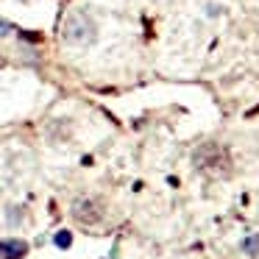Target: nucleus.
I'll return each mask as SVG.
<instances>
[{
	"mask_svg": "<svg viewBox=\"0 0 259 259\" xmlns=\"http://www.w3.org/2000/svg\"><path fill=\"white\" fill-rule=\"evenodd\" d=\"M192 167L212 179H229L231 176V156L218 142H201L192 151Z\"/></svg>",
	"mask_w": 259,
	"mask_h": 259,
	"instance_id": "1",
	"label": "nucleus"
},
{
	"mask_svg": "<svg viewBox=\"0 0 259 259\" xmlns=\"http://www.w3.org/2000/svg\"><path fill=\"white\" fill-rule=\"evenodd\" d=\"M62 36H64V42H67V45L87 48V45H92V42H95L98 28H95V23H92L90 14H84V12H73L67 20H64Z\"/></svg>",
	"mask_w": 259,
	"mask_h": 259,
	"instance_id": "2",
	"label": "nucleus"
},
{
	"mask_svg": "<svg viewBox=\"0 0 259 259\" xmlns=\"http://www.w3.org/2000/svg\"><path fill=\"white\" fill-rule=\"evenodd\" d=\"M70 214H73V220L81 226H98L103 220V214H106V209H103V203L98 201V198H78V201L70 206Z\"/></svg>",
	"mask_w": 259,
	"mask_h": 259,
	"instance_id": "3",
	"label": "nucleus"
},
{
	"mask_svg": "<svg viewBox=\"0 0 259 259\" xmlns=\"http://www.w3.org/2000/svg\"><path fill=\"white\" fill-rule=\"evenodd\" d=\"M28 253L25 240H0V259H23Z\"/></svg>",
	"mask_w": 259,
	"mask_h": 259,
	"instance_id": "4",
	"label": "nucleus"
},
{
	"mask_svg": "<svg viewBox=\"0 0 259 259\" xmlns=\"http://www.w3.org/2000/svg\"><path fill=\"white\" fill-rule=\"evenodd\" d=\"M242 248H245L248 256H259V237H248L245 245H242Z\"/></svg>",
	"mask_w": 259,
	"mask_h": 259,
	"instance_id": "5",
	"label": "nucleus"
},
{
	"mask_svg": "<svg viewBox=\"0 0 259 259\" xmlns=\"http://www.w3.org/2000/svg\"><path fill=\"white\" fill-rule=\"evenodd\" d=\"M70 242H73V234H70V231H59L56 234V245L59 248H70Z\"/></svg>",
	"mask_w": 259,
	"mask_h": 259,
	"instance_id": "6",
	"label": "nucleus"
},
{
	"mask_svg": "<svg viewBox=\"0 0 259 259\" xmlns=\"http://www.w3.org/2000/svg\"><path fill=\"white\" fill-rule=\"evenodd\" d=\"M6 34H12V25H9L6 20H0V39H3Z\"/></svg>",
	"mask_w": 259,
	"mask_h": 259,
	"instance_id": "7",
	"label": "nucleus"
},
{
	"mask_svg": "<svg viewBox=\"0 0 259 259\" xmlns=\"http://www.w3.org/2000/svg\"><path fill=\"white\" fill-rule=\"evenodd\" d=\"M9 223H20V209H9Z\"/></svg>",
	"mask_w": 259,
	"mask_h": 259,
	"instance_id": "8",
	"label": "nucleus"
}]
</instances>
